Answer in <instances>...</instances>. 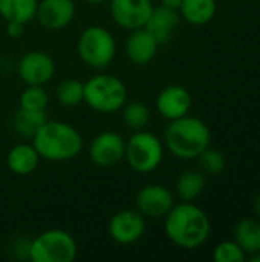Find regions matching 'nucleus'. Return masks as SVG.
<instances>
[{
    "mask_svg": "<svg viewBox=\"0 0 260 262\" xmlns=\"http://www.w3.org/2000/svg\"><path fill=\"white\" fill-rule=\"evenodd\" d=\"M167 238L182 249H198L210 236L211 226L207 213L193 203L182 201L166 215Z\"/></svg>",
    "mask_w": 260,
    "mask_h": 262,
    "instance_id": "obj_1",
    "label": "nucleus"
},
{
    "mask_svg": "<svg viewBox=\"0 0 260 262\" xmlns=\"http://www.w3.org/2000/svg\"><path fill=\"white\" fill-rule=\"evenodd\" d=\"M32 146L40 158L49 161H69L83 150V137L67 123L46 120L32 137Z\"/></svg>",
    "mask_w": 260,
    "mask_h": 262,
    "instance_id": "obj_2",
    "label": "nucleus"
},
{
    "mask_svg": "<svg viewBox=\"0 0 260 262\" xmlns=\"http://www.w3.org/2000/svg\"><path fill=\"white\" fill-rule=\"evenodd\" d=\"M211 134L208 126L196 117L172 120L164 132L166 147L181 160H193L210 146Z\"/></svg>",
    "mask_w": 260,
    "mask_h": 262,
    "instance_id": "obj_3",
    "label": "nucleus"
},
{
    "mask_svg": "<svg viewBox=\"0 0 260 262\" xmlns=\"http://www.w3.org/2000/svg\"><path fill=\"white\" fill-rule=\"evenodd\" d=\"M127 101V88L115 75L97 74L84 83V103L101 114L123 109Z\"/></svg>",
    "mask_w": 260,
    "mask_h": 262,
    "instance_id": "obj_4",
    "label": "nucleus"
},
{
    "mask_svg": "<svg viewBox=\"0 0 260 262\" xmlns=\"http://www.w3.org/2000/svg\"><path fill=\"white\" fill-rule=\"evenodd\" d=\"M77 51L83 63L92 69L101 71L113 61L116 41L109 29L103 26H89L80 34Z\"/></svg>",
    "mask_w": 260,
    "mask_h": 262,
    "instance_id": "obj_5",
    "label": "nucleus"
},
{
    "mask_svg": "<svg viewBox=\"0 0 260 262\" xmlns=\"http://www.w3.org/2000/svg\"><path fill=\"white\" fill-rule=\"evenodd\" d=\"M75 238L60 229L40 233L29 243L28 258L32 262H72L77 258Z\"/></svg>",
    "mask_w": 260,
    "mask_h": 262,
    "instance_id": "obj_6",
    "label": "nucleus"
},
{
    "mask_svg": "<svg viewBox=\"0 0 260 262\" xmlns=\"http://www.w3.org/2000/svg\"><path fill=\"white\" fill-rule=\"evenodd\" d=\"M124 158L127 164L139 172L149 173L159 167L164 158V144L152 132L135 130V134L126 141Z\"/></svg>",
    "mask_w": 260,
    "mask_h": 262,
    "instance_id": "obj_7",
    "label": "nucleus"
},
{
    "mask_svg": "<svg viewBox=\"0 0 260 262\" xmlns=\"http://www.w3.org/2000/svg\"><path fill=\"white\" fill-rule=\"evenodd\" d=\"M17 72L21 81L28 86H43L55 74V63L52 57L43 51L26 52L17 64Z\"/></svg>",
    "mask_w": 260,
    "mask_h": 262,
    "instance_id": "obj_8",
    "label": "nucleus"
},
{
    "mask_svg": "<svg viewBox=\"0 0 260 262\" xmlns=\"http://www.w3.org/2000/svg\"><path fill=\"white\" fill-rule=\"evenodd\" d=\"M126 152V141L123 137L116 132L107 130L98 134L89 147L90 160L98 167H113L116 166L123 158Z\"/></svg>",
    "mask_w": 260,
    "mask_h": 262,
    "instance_id": "obj_9",
    "label": "nucleus"
},
{
    "mask_svg": "<svg viewBox=\"0 0 260 262\" xmlns=\"http://www.w3.org/2000/svg\"><path fill=\"white\" fill-rule=\"evenodd\" d=\"M175 206L173 193L159 184L144 186L136 195V210L144 218H166V215Z\"/></svg>",
    "mask_w": 260,
    "mask_h": 262,
    "instance_id": "obj_10",
    "label": "nucleus"
},
{
    "mask_svg": "<svg viewBox=\"0 0 260 262\" xmlns=\"http://www.w3.org/2000/svg\"><path fill=\"white\" fill-rule=\"evenodd\" d=\"M152 11V0H110V14L115 23L127 31L144 28Z\"/></svg>",
    "mask_w": 260,
    "mask_h": 262,
    "instance_id": "obj_11",
    "label": "nucleus"
},
{
    "mask_svg": "<svg viewBox=\"0 0 260 262\" xmlns=\"http://www.w3.org/2000/svg\"><path fill=\"white\" fill-rule=\"evenodd\" d=\"M146 232V220L138 210H121L109 223L110 238L123 246L135 244Z\"/></svg>",
    "mask_w": 260,
    "mask_h": 262,
    "instance_id": "obj_12",
    "label": "nucleus"
},
{
    "mask_svg": "<svg viewBox=\"0 0 260 262\" xmlns=\"http://www.w3.org/2000/svg\"><path fill=\"white\" fill-rule=\"evenodd\" d=\"M75 17L74 0H41L37 6L35 18L49 31H60L66 28Z\"/></svg>",
    "mask_w": 260,
    "mask_h": 262,
    "instance_id": "obj_13",
    "label": "nucleus"
},
{
    "mask_svg": "<svg viewBox=\"0 0 260 262\" xmlns=\"http://www.w3.org/2000/svg\"><path fill=\"white\" fill-rule=\"evenodd\" d=\"M156 109L162 118L169 121L178 120L188 115L192 109V95L184 86H167L156 97Z\"/></svg>",
    "mask_w": 260,
    "mask_h": 262,
    "instance_id": "obj_14",
    "label": "nucleus"
},
{
    "mask_svg": "<svg viewBox=\"0 0 260 262\" xmlns=\"http://www.w3.org/2000/svg\"><path fill=\"white\" fill-rule=\"evenodd\" d=\"M158 48L159 43L146 28H138L130 31L126 40L127 58L136 66H144L150 63L155 58Z\"/></svg>",
    "mask_w": 260,
    "mask_h": 262,
    "instance_id": "obj_15",
    "label": "nucleus"
},
{
    "mask_svg": "<svg viewBox=\"0 0 260 262\" xmlns=\"http://www.w3.org/2000/svg\"><path fill=\"white\" fill-rule=\"evenodd\" d=\"M179 20H181V14L178 9L159 5V6H153V11L144 28L156 38L159 45H166L167 41H170L175 29L179 25Z\"/></svg>",
    "mask_w": 260,
    "mask_h": 262,
    "instance_id": "obj_16",
    "label": "nucleus"
},
{
    "mask_svg": "<svg viewBox=\"0 0 260 262\" xmlns=\"http://www.w3.org/2000/svg\"><path fill=\"white\" fill-rule=\"evenodd\" d=\"M6 164L15 175H31L40 164V155L32 144L20 143L8 152Z\"/></svg>",
    "mask_w": 260,
    "mask_h": 262,
    "instance_id": "obj_17",
    "label": "nucleus"
},
{
    "mask_svg": "<svg viewBox=\"0 0 260 262\" xmlns=\"http://www.w3.org/2000/svg\"><path fill=\"white\" fill-rule=\"evenodd\" d=\"M179 14L190 25H207L216 14V0H182Z\"/></svg>",
    "mask_w": 260,
    "mask_h": 262,
    "instance_id": "obj_18",
    "label": "nucleus"
},
{
    "mask_svg": "<svg viewBox=\"0 0 260 262\" xmlns=\"http://www.w3.org/2000/svg\"><path fill=\"white\" fill-rule=\"evenodd\" d=\"M234 241L247 256L260 252V220L244 218L234 227Z\"/></svg>",
    "mask_w": 260,
    "mask_h": 262,
    "instance_id": "obj_19",
    "label": "nucleus"
},
{
    "mask_svg": "<svg viewBox=\"0 0 260 262\" xmlns=\"http://www.w3.org/2000/svg\"><path fill=\"white\" fill-rule=\"evenodd\" d=\"M38 0H0V15L6 21L29 23L35 18Z\"/></svg>",
    "mask_w": 260,
    "mask_h": 262,
    "instance_id": "obj_20",
    "label": "nucleus"
},
{
    "mask_svg": "<svg viewBox=\"0 0 260 262\" xmlns=\"http://www.w3.org/2000/svg\"><path fill=\"white\" fill-rule=\"evenodd\" d=\"M205 189V177L201 170H185L176 181V193L181 201L193 203Z\"/></svg>",
    "mask_w": 260,
    "mask_h": 262,
    "instance_id": "obj_21",
    "label": "nucleus"
},
{
    "mask_svg": "<svg viewBox=\"0 0 260 262\" xmlns=\"http://www.w3.org/2000/svg\"><path fill=\"white\" fill-rule=\"evenodd\" d=\"M46 120L48 118L44 111H31L20 107L12 118V126L20 137L32 138Z\"/></svg>",
    "mask_w": 260,
    "mask_h": 262,
    "instance_id": "obj_22",
    "label": "nucleus"
},
{
    "mask_svg": "<svg viewBox=\"0 0 260 262\" xmlns=\"http://www.w3.org/2000/svg\"><path fill=\"white\" fill-rule=\"evenodd\" d=\"M55 98L64 107H74L84 101V84L75 78H66L55 88Z\"/></svg>",
    "mask_w": 260,
    "mask_h": 262,
    "instance_id": "obj_23",
    "label": "nucleus"
},
{
    "mask_svg": "<svg viewBox=\"0 0 260 262\" xmlns=\"http://www.w3.org/2000/svg\"><path fill=\"white\" fill-rule=\"evenodd\" d=\"M123 120L126 123V126L132 130H143L152 118V112L150 109L141 103V101H132L126 106H123Z\"/></svg>",
    "mask_w": 260,
    "mask_h": 262,
    "instance_id": "obj_24",
    "label": "nucleus"
},
{
    "mask_svg": "<svg viewBox=\"0 0 260 262\" xmlns=\"http://www.w3.org/2000/svg\"><path fill=\"white\" fill-rule=\"evenodd\" d=\"M198 161H199L201 172L211 175V177L222 173L225 170V166H227L225 155L219 149H213L210 146L198 155Z\"/></svg>",
    "mask_w": 260,
    "mask_h": 262,
    "instance_id": "obj_25",
    "label": "nucleus"
},
{
    "mask_svg": "<svg viewBox=\"0 0 260 262\" xmlns=\"http://www.w3.org/2000/svg\"><path fill=\"white\" fill-rule=\"evenodd\" d=\"M49 103V95L43 86H28L20 95V107L31 111H44Z\"/></svg>",
    "mask_w": 260,
    "mask_h": 262,
    "instance_id": "obj_26",
    "label": "nucleus"
},
{
    "mask_svg": "<svg viewBox=\"0 0 260 262\" xmlns=\"http://www.w3.org/2000/svg\"><path fill=\"white\" fill-rule=\"evenodd\" d=\"M213 259L216 262H244L247 261V255L236 241H224L215 249Z\"/></svg>",
    "mask_w": 260,
    "mask_h": 262,
    "instance_id": "obj_27",
    "label": "nucleus"
},
{
    "mask_svg": "<svg viewBox=\"0 0 260 262\" xmlns=\"http://www.w3.org/2000/svg\"><path fill=\"white\" fill-rule=\"evenodd\" d=\"M6 34L11 38H20L25 34V23H21V21H6Z\"/></svg>",
    "mask_w": 260,
    "mask_h": 262,
    "instance_id": "obj_28",
    "label": "nucleus"
},
{
    "mask_svg": "<svg viewBox=\"0 0 260 262\" xmlns=\"http://www.w3.org/2000/svg\"><path fill=\"white\" fill-rule=\"evenodd\" d=\"M161 3L164 6H169V8H173V9H178L179 11V6H181L182 0H161Z\"/></svg>",
    "mask_w": 260,
    "mask_h": 262,
    "instance_id": "obj_29",
    "label": "nucleus"
},
{
    "mask_svg": "<svg viewBox=\"0 0 260 262\" xmlns=\"http://www.w3.org/2000/svg\"><path fill=\"white\" fill-rule=\"evenodd\" d=\"M254 213H256V216L260 220V192L257 193L256 200H254Z\"/></svg>",
    "mask_w": 260,
    "mask_h": 262,
    "instance_id": "obj_30",
    "label": "nucleus"
},
{
    "mask_svg": "<svg viewBox=\"0 0 260 262\" xmlns=\"http://www.w3.org/2000/svg\"><path fill=\"white\" fill-rule=\"evenodd\" d=\"M248 261H250V262H260V252H259V253H254V255H250Z\"/></svg>",
    "mask_w": 260,
    "mask_h": 262,
    "instance_id": "obj_31",
    "label": "nucleus"
},
{
    "mask_svg": "<svg viewBox=\"0 0 260 262\" xmlns=\"http://www.w3.org/2000/svg\"><path fill=\"white\" fill-rule=\"evenodd\" d=\"M84 2H87L90 5H100V3H104L106 0H84Z\"/></svg>",
    "mask_w": 260,
    "mask_h": 262,
    "instance_id": "obj_32",
    "label": "nucleus"
}]
</instances>
